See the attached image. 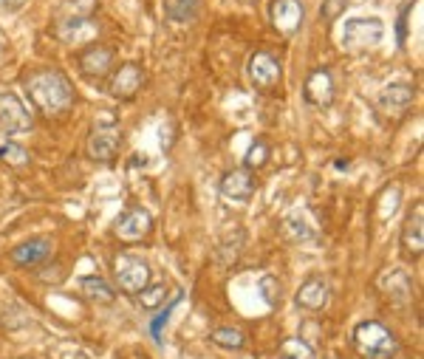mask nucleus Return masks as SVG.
Listing matches in <instances>:
<instances>
[{
    "mask_svg": "<svg viewBox=\"0 0 424 359\" xmlns=\"http://www.w3.org/2000/svg\"><path fill=\"white\" fill-rule=\"evenodd\" d=\"M116 280H119L122 292L139 294L150 283V266L136 255H119L116 257Z\"/></svg>",
    "mask_w": 424,
    "mask_h": 359,
    "instance_id": "nucleus-6",
    "label": "nucleus"
},
{
    "mask_svg": "<svg viewBox=\"0 0 424 359\" xmlns=\"http://www.w3.org/2000/svg\"><path fill=\"white\" fill-rule=\"evenodd\" d=\"M212 342L221 348H229V351H241L246 345V337L241 334L238 328H215L212 331Z\"/></svg>",
    "mask_w": 424,
    "mask_h": 359,
    "instance_id": "nucleus-20",
    "label": "nucleus"
},
{
    "mask_svg": "<svg viewBox=\"0 0 424 359\" xmlns=\"http://www.w3.org/2000/svg\"><path fill=\"white\" fill-rule=\"evenodd\" d=\"M99 9V0H68L65 12L68 17H93Z\"/></svg>",
    "mask_w": 424,
    "mask_h": 359,
    "instance_id": "nucleus-26",
    "label": "nucleus"
},
{
    "mask_svg": "<svg viewBox=\"0 0 424 359\" xmlns=\"http://www.w3.org/2000/svg\"><path fill=\"white\" fill-rule=\"evenodd\" d=\"M261 292H263V297H266L269 305H277L280 303V283H277V277H274V274H263Z\"/></svg>",
    "mask_w": 424,
    "mask_h": 359,
    "instance_id": "nucleus-28",
    "label": "nucleus"
},
{
    "mask_svg": "<svg viewBox=\"0 0 424 359\" xmlns=\"http://www.w3.org/2000/svg\"><path fill=\"white\" fill-rule=\"evenodd\" d=\"M382 108L390 110V113H402L407 110V105L413 102V88L410 85H388L382 91Z\"/></svg>",
    "mask_w": 424,
    "mask_h": 359,
    "instance_id": "nucleus-18",
    "label": "nucleus"
},
{
    "mask_svg": "<svg viewBox=\"0 0 424 359\" xmlns=\"http://www.w3.org/2000/svg\"><path fill=\"white\" fill-rule=\"evenodd\" d=\"M402 246H405L407 255L418 257L424 249V207L416 204L410 209V215L405 218V226H402Z\"/></svg>",
    "mask_w": 424,
    "mask_h": 359,
    "instance_id": "nucleus-13",
    "label": "nucleus"
},
{
    "mask_svg": "<svg viewBox=\"0 0 424 359\" xmlns=\"http://www.w3.org/2000/svg\"><path fill=\"white\" fill-rule=\"evenodd\" d=\"M345 6H348V0H322V6H320V17L325 20V23H334L337 17H342Z\"/></svg>",
    "mask_w": 424,
    "mask_h": 359,
    "instance_id": "nucleus-27",
    "label": "nucleus"
},
{
    "mask_svg": "<svg viewBox=\"0 0 424 359\" xmlns=\"http://www.w3.org/2000/svg\"><path fill=\"white\" fill-rule=\"evenodd\" d=\"M29 99L42 116H62L74 105V88L68 77L57 68H37L26 77Z\"/></svg>",
    "mask_w": 424,
    "mask_h": 359,
    "instance_id": "nucleus-1",
    "label": "nucleus"
},
{
    "mask_svg": "<svg viewBox=\"0 0 424 359\" xmlns=\"http://www.w3.org/2000/svg\"><path fill=\"white\" fill-rule=\"evenodd\" d=\"M20 0H0V12H12V9H17Z\"/></svg>",
    "mask_w": 424,
    "mask_h": 359,
    "instance_id": "nucleus-31",
    "label": "nucleus"
},
{
    "mask_svg": "<svg viewBox=\"0 0 424 359\" xmlns=\"http://www.w3.org/2000/svg\"><path fill=\"white\" fill-rule=\"evenodd\" d=\"M164 300H167V286L164 283H147L145 289L139 292V303L142 308H158V305H164Z\"/></svg>",
    "mask_w": 424,
    "mask_h": 359,
    "instance_id": "nucleus-21",
    "label": "nucleus"
},
{
    "mask_svg": "<svg viewBox=\"0 0 424 359\" xmlns=\"http://www.w3.org/2000/svg\"><path fill=\"white\" fill-rule=\"evenodd\" d=\"M142 82H145V71H142V65H136V62H125V65H119L113 71V77L108 79V93L116 99H133L136 91L142 88Z\"/></svg>",
    "mask_w": 424,
    "mask_h": 359,
    "instance_id": "nucleus-9",
    "label": "nucleus"
},
{
    "mask_svg": "<svg viewBox=\"0 0 424 359\" xmlns=\"http://www.w3.org/2000/svg\"><path fill=\"white\" fill-rule=\"evenodd\" d=\"M354 345L365 359H390L399 348L396 337L376 320H365L354 328Z\"/></svg>",
    "mask_w": 424,
    "mask_h": 359,
    "instance_id": "nucleus-2",
    "label": "nucleus"
},
{
    "mask_svg": "<svg viewBox=\"0 0 424 359\" xmlns=\"http://www.w3.org/2000/svg\"><path fill=\"white\" fill-rule=\"evenodd\" d=\"M99 31V23H93V17H65L57 26V37L65 40L68 45H82L88 40H93Z\"/></svg>",
    "mask_w": 424,
    "mask_h": 359,
    "instance_id": "nucleus-14",
    "label": "nucleus"
},
{
    "mask_svg": "<svg viewBox=\"0 0 424 359\" xmlns=\"http://www.w3.org/2000/svg\"><path fill=\"white\" fill-rule=\"evenodd\" d=\"M305 20V9L300 0H274L272 3V26L283 34H294Z\"/></svg>",
    "mask_w": 424,
    "mask_h": 359,
    "instance_id": "nucleus-12",
    "label": "nucleus"
},
{
    "mask_svg": "<svg viewBox=\"0 0 424 359\" xmlns=\"http://www.w3.org/2000/svg\"><path fill=\"white\" fill-rule=\"evenodd\" d=\"M328 283L320 280V277H311V280H305L303 286H300V292H297V305L305 311H320L328 305Z\"/></svg>",
    "mask_w": 424,
    "mask_h": 359,
    "instance_id": "nucleus-17",
    "label": "nucleus"
},
{
    "mask_svg": "<svg viewBox=\"0 0 424 359\" xmlns=\"http://www.w3.org/2000/svg\"><path fill=\"white\" fill-rule=\"evenodd\" d=\"M413 3H416V0H410L399 14V26H396V31H399V45L407 43V17H410V12H413Z\"/></svg>",
    "mask_w": 424,
    "mask_h": 359,
    "instance_id": "nucleus-30",
    "label": "nucleus"
},
{
    "mask_svg": "<svg viewBox=\"0 0 424 359\" xmlns=\"http://www.w3.org/2000/svg\"><path fill=\"white\" fill-rule=\"evenodd\" d=\"M195 9H198V0H170V17L178 20V23H184V20H190L195 14Z\"/></svg>",
    "mask_w": 424,
    "mask_h": 359,
    "instance_id": "nucleus-25",
    "label": "nucleus"
},
{
    "mask_svg": "<svg viewBox=\"0 0 424 359\" xmlns=\"http://www.w3.org/2000/svg\"><path fill=\"white\" fill-rule=\"evenodd\" d=\"M280 359H314V351L303 340H286L280 345Z\"/></svg>",
    "mask_w": 424,
    "mask_h": 359,
    "instance_id": "nucleus-23",
    "label": "nucleus"
},
{
    "mask_svg": "<svg viewBox=\"0 0 424 359\" xmlns=\"http://www.w3.org/2000/svg\"><path fill=\"white\" fill-rule=\"evenodd\" d=\"M77 65L82 71V77L88 79H105L116 65V51L110 45H88L77 54Z\"/></svg>",
    "mask_w": 424,
    "mask_h": 359,
    "instance_id": "nucleus-7",
    "label": "nucleus"
},
{
    "mask_svg": "<svg viewBox=\"0 0 424 359\" xmlns=\"http://www.w3.org/2000/svg\"><path fill=\"white\" fill-rule=\"evenodd\" d=\"M385 23L379 17H354L342 29V49L348 51H368L382 43Z\"/></svg>",
    "mask_w": 424,
    "mask_h": 359,
    "instance_id": "nucleus-3",
    "label": "nucleus"
},
{
    "mask_svg": "<svg viewBox=\"0 0 424 359\" xmlns=\"http://www.w3.org/2000/svg\"><path fill=\"white\" fill-rule=\"evenodd\" d=\"M221 195L229 198V201H249L254 195V178L252 173L243 167V170H232L221 178Z\"/></svg>",
    "mask_w": 424,
    "mask_h": 359,
    "instance_id": "nucleus-16",
    "label": "nucleus"
},
{
    "mask_svg": "<svg viewBox=\"0 0 424 359\" xmlns=\"http://www.w3.org/2000/svg\"><path fill=\"white\" fill-rule=\"evenodd\" d=\"M29 153H26V147L14 145V141H6V145H0V161H6V164L12 167H23L29 164Z\"/></svg>",
    "mask_w": 424,
    "mask_h": 359,
    "instance_id": "nucleus-24",
    "label": "nucleus"
},
{
    "mask_svg": "<svg viewBox=\"0 0 424 359\" xmlns=\"http://www.w3.org/2000/svg\"><path fill=\"white\" fill-rule=\"evenodd\" d=\"M269 156H272V150H269L266 141H263V139H254V145L249 147L246 158H243V164H246V170H261V167L269 161Z\"/></svg>",
    "mask_w": 424,
    "mask_h": 359,
    "instance_id": "nucleus-22",
    "label": "nucleus"
},
{
    "mask_svg": "<svg viewBox=\"0 0 424 359\" xmlns=\"http://www.w3.org/2000/svg\"><path fill=\"white\" fill-rule=\"evenodd\" d=\"M51 249H54V241L45 235H37V237H29L26 244L14 246L12 260L17 266H34V263H42L45 257H51Z\"/></svg>",
    "mask_w": 424,
    "mask_h": 359,
    "instance_id": "nucleus-15",
    "label": "nucleus"
},
{
    "mask_svg": "<svg viewBox=\"0 0 424 359\" xmlns=\"http://www.w3.org/2000/svg\"><path fill=\"white\" fill-rule=\"evenodd\" d=\"M150 229H153V218H150V212L142 209V207L125 209L113 224V232L122 237V241H142Z\"/></svg>",
    "mask_w": 424,
    "mask_h": 359,
    "instance_id": "nucleus-10",
    "label": "nucleus"
},
{
    "mask_svg": "<svg viewBox=\"0 0 424 359\" xmlns=\"http://www.w3.org/2000/svg\"><path fill=\"white\" fill-rule=\"evenodd\" d=\"M303 97L309 105L314 108H328L334 102V77L328 68H314V71L305 77L303 85Z\"/></svg>",
    "mask_w": 424,
    "mask_h": 359,
    "instance_id": "nucleus-11",
    "label": "nucleus"
},
{
    "mask_svg": "<svg viewBox=\"0 0 424 359\" xmlns=\"http://www.w3.org/2000/svg\"><path fill=\"white\" fill-rule=\"evenodd\" d=\"M79 289H82L91 300H97V303H113V297H116L113 289H110L102 277H82V280H79Z\"/></svg>",
    "mask_w": 424,
    "mask_h": 359,
    "instance_id": "nucleus-19",
    "label": "nucleus"
},
{
    "mask_svg": "<svg viewBox=\"0 0 424 359\" xmlns=\"http://www.w3.org/2000/svg\"><path fill=\"white\" fill-rule=\"evenodd\" d=\"M71 359H85V356H71Z\"/></svg>",
    "mask_w": 424,
    "mask_h": 359,
    "instance_id": "nucleus-32",
    "label": "nucleus"
},
{
    "mask_svg": "<svg viewBox=\"0 0 424 359\" xmlns=\"http://www.w3.org/2000/svg\"><path fill=\"white\" fill-rule=\"evenodd\" d=\"M0 130H6V133L31 130V113L20 102V97H14L9 91H0Z\"/></svg>",
    "mask_w": 424,
    "mask_h": 359,
    "instance_id": "nucleus-8",
    "label": "nucleus"
},
{
    "mask_svg": "<svg viewBox=\"0 0 424 359\" xmlns=\"http://www.w3.org/2000/svg\"><path fill=\"white\" fill-rule=\"evenodd\" d=\"M122 147V128L116 122H99L93 125L88 136V156L93 161H113V156Z\"/></svg>",
    "mask_w": 424,
    "mask_h": 359,
    "instance_id": "nucleus-5",
    "label": "nucleus"
},
{
    "mask_svg": "<svg viewBox=\"0 0 424 359\" xmlns=\"http://www.w3.org/2000/svg\"><path fill=\"white\" fill-rule=\"evenodd\" d=\"M246 74H249V82H252L257 91L269 93L280 85V77H283V68H280V60L269 51H254L246 62Z\"/></svg>",
    "mask_w": 424,
    "mask_h": 359,
    "instance_id": "nucleus-4",
    "label": "nucleus"
},
{
    "mask_svg": "<svg viewBox=\"0 0 424 359\" xmlns=\"http://www.w3.org/2000/svg\"><path fill=\"white\" fill-rule=\"evenodd\" d=\"M178 303H181V292H178V294H176V297H173V303H170V305H167V308H164V311H161V314H158V317H156V320H153V323H150V331H153V337H156V340H161V325H164V323H167V317H170V314H173V308H176V305H178Z\"/></svg>",
    "mask_w": 424,
    "mask_h": 359,
    "instance_id": "nucleus-29",
    "label": "nucleus"
}]
</instances>
